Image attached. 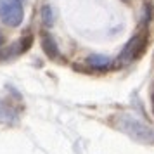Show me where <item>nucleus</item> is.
I'll return each mask as SVG.
<instances>
[{
  "instance_id": "f257e3e1",
  "label": "nucleus",
  "mask_w": 154,
  "mask_h": 154,
  "mask_svg": "<svg viewBox=\"0 0 154 154\" xmlns=\"http://www.w3.org/2000/svg\"><path fill=\"white\" fill-rule=\"evenodd\" d=\"M116 126L126 135H130L132 139L139 140V142H154V130L144 121L133 118L130 114H119L114 118Z\"/></svg>"
},
{
  "instance_id": "f03ea898",
  "label": "nucleus",
  "mask_w": 154,
  "mask_h": 154,
  "mask_svg": "<svg viewBox=\"0 0 154 154\" xmlns=\"http://www.w3.org/2000/svg\"><path fill=\"white\" fill-rule=\"evenodd\" d=\"M0 19L7 26H19L24 19L23 0H0Z\"/></svg>"
},
{
  "instance_id": "7ed1b4c3",
  "label": "nucleus",
  "mask_w": 154,
  "mask_h": 154,
  "mask_svg": "<svg viewBox=\"0 0 154 154\" xmlns=\"http://www.w3.org/2000/svg\"><path fill=\"white\" fill-rule=\"evenodd\" d=\"M146 49V35L144 33H139V35H133L128 43H126L123 50L119 52V63H132L133 59H137V57L142 54V50Z\"/></svg>"
},
{
  "instance_id": "20e7f679",
  "label": "nucleus",
  "mask_w": 154,
  "mask_h": 154,
  "mask_svg": "<svg viewBox=\"0 0 154 154\" xmlns=\"http://www.w3.org/2000/svg\"><path fill=\"white\" fill-rule=\"evenodd\" d=\"M42 49L45 50V54L52 59H56L59 56V49H57V43L54 40V36L47 33V31H43L42 33Z\"/></svg>"
},
{
  "instance_id": "39448f33",
  "label": "nucleus",
  "mask_w": 154,
  "mask_h": 154,
  "mask_svg": "<svg viewBox=\"0 0 154 154\" xmlns=\"http://www.w3.org/2000/svg\"><path fill=\"white\" fill-rule=\"evenodd\" d=\"M87 64L94 69H107L111 66V59H109V56H104V54H92L87 57Z\"/></svg>"
},
{
  "instance_id": "423d86ee",
  "label": "nucleus",
  "mask_w": 154,
  "mask_h": 154,
  "mask_svg": "<svg viewBox=\"0 0 154 154\" xmlns=\"http://www.w3.org/2000/svg\"><path fill=\"white\" fill-rule=\"evenodd\" d=\"M16 121H17L16 111L7 104L0 102V123H16Z\"/></svg>"
},
{
  "instance_id": "0eeeda50",
  "label": "nucleus",
  "mask_w": 154,
  "mask_h": 154,
  "mask_svg": "<svg viewBox=\"0 0 154 154\" xmlns=\"http://www.w3.org/2000/svg\"><path fill=\"white\" fill-rule=\"evenodd\" d=\"M40 12H42L43 24H45V26H52V24H54V19H56V17H54V11H52V7H50V5H43Z\"/></svg>"
},
{
  "instance_id": "6e6552de",
  "label": "nucleus",
  "mask_w": 154,
  "mask_h": 154,
  "mask_svg": "<svg viewBox=\"0 0 154 154\" xmlns=\"http://www.w3.org/2000/svg\"><path fill=\"white\" fill-rule=\"evenodd\" d=\"M2 43H4V36H2V33H0V47H2Z\"/></svg>"
}]
</instances>
